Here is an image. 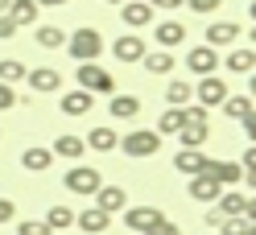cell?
<instances>
[{"mask_svg": "<svg viewBox=\"0 0 256 235\" xmlns=\"http://www.w3.org/2000/svg\"><path fill=\"white\" fill-rule=\"evenodd\" d=\"M66 54H70L74 62H100V54H104L100 29L83 25V29H74V33H66Z\"/></svg>", "mask_w": 256, "mask_h": 235, "instance_id": "1", "label": "cell"}, {"mask_svg": "<svg viewBox=\"0 0 256 235\" xmlns=\"http://www.w3.org/2000/svg\"><path fill=\"white\" fill-rule=\"evenodd\" d=\"M74 83L83 87V91H91V95H116V78H112L100 62H78Z\"/></svg>", "mask_w": 256, "mask_h": 235, "instance_id": "2", "label": "cell"}, {"mask_svg": "<svg viewBox=\"0 0 256 235\" xmlns=\"http://www.w3.org/2000/svg\"><path fill=\"white\" fill-rule=\"evenodd\" d=\"M206 136H211V124H206V107H186V124L178 128L182 149H202Z\"/></svg>", "mask_w": 256, "mask_h": 235, "instance_id": "3", "label": "cell"}, {"mask_svg": "<svg viewBox=\"0 0 256 235\" xmlns=\"http://www.w3.org/2000/svg\"><path fill=\"white\" fill-rule=\"evenodd\" d=\"M124 157H153L157 149H162V136H157L153 128H132L128 136H120V145H116Z\"/></svg>", "mask_w": 256, "mask_h": 235, "instance_id": "4", "label": "cell"}, {"mask_svg": "<svg viewBox=\"0 0 256 235\" xmlns=\"http://www.w3.org/2000/svg\"><path fill=\"white\" fill-rule=\"evenodd\" d=\"M62 186H66L70 194H83V198H91V194L104 186V178H100V169H91V165H74V169H66Z\"/></svg>", "mask_w": 256, "mask_h": 235, "instance_id": "5", "label": "cell"}, {"mask_svg": "<svg viewBox=\"0 0 256 235\" xmlns=\"http://www.w3.org/2000/svg\"><path fill=\"white\" fill-rule=\"evenodd\" d=\"M228 95H232V91H228V83H223L219 74H198V87H194L198 107H219Z\"/></svg>", "mask_w": 256, "mask_h": 235, "instance_id": "6", "label": "cell"}, {"mask_svg": "<svg viewBox=\"0 0 256 235\" xmlns=\"http://www.w3.org/2000/svg\"><path fill=\"white\" fill-rule=\"evenodd\" d=\"M202 174L215 178L219 186H240V178H244V165H240V161H215V157H206Z\"/></svg>", "mask_w": 256, "mask_h": 235, "instance_id": "7", "label": "cell"}, {"mask_svg": "<svg viewBox=\"0 0 256 235\" xmlns=\"http://www.w3.org/2000/svg\"><path fill=\"white\" fill-rule=\"evenodd\" d=\"M74 227L83 231V235H104V231L112 227V215H104L100 207H87V211L74 215Z\"/></svg>", "mask_w": 256, "mask_h": 235, "instance_id": "8", "label": "cell"}, {"mask_svg": "<svg viewBox=\"0 0 256 235\" xmlns=\"http://www.w3.org/2000/svg\"><path fill=\"white\" fill-rule=\"evenodd\" d=\"M95 207H100L104 215H120V211H128V194H124V186H100L95 190Z\"/></svg>", "mask_w": 256, "mask_h": 235, "instance_id": "9", "label": "cell"}, {"mask_svg": "<svg viewBox=\"0 0 256 235\" xmlns=\"http://www.w3.org/2000/svg\"><path fill=\"white\" fill-rule=\"evenodd\" d=\"M215 66H219V54L211 45H194L186 54V70H194V74H215Z\"/></svg>", "mask_w": 256, "mask_h": 235, "instance_id": "10", "label": "cell"}, {"mask_svg": "<svg viewBox=\"0 0 256 235\" xmlns=\"http://www.w3.org/2000/svg\"><path fill=\"white\" fill-rule=\"evenodd\" d=\"M157 219H162V211H157V207H128V211H124V227L145 235V231L157 223Z\"/></svg>", "mask_w": 256, "mask_h": 235, "instance_id": "11", "label": "cell"}, {"mask_svg": "<svg viewBox=\"0 0 256 235\" xmlns=\"http://www.w3.org/2000/svg\"><path fill=\"white\" fill-rule=\"evenodd\" d=\"M112 54H116L120 62H140L149 50H145V41H140L136 33H124V37H116V41H112Z\"/></svg>", "mask_w": 256, "mask_h": 235, "instance_id": "12", "label": "cell"}, {"mask_svg": "<svg viewBox=\"0 0 256 235\" xmlns=\"http://www.w3.org/2000/svg\"><path fill=\"white\" fill-rule=\"evenodd\" d=\"M91 107H95V95H91V91H83V87H74V91L62 95V116H87Z\"/></svg>", "mask_w": 256, "mask_h": 235, "instance_id": "13", "label": "cell"}, {"mask_svg": "<svg viewBox=\"0 0 256 235\" xmlns=\"http://www.w3.org/2000/svg\"><path fill=\"white\" fill-rule=\"evenodd\" d=\"M236 37H240V25L236 21H211V25H206V45H211V50L232 45Z\"/></svg>", "mask_w": 256, "mask_h": 235, "instance_id": "14", "label": "cell"}, {"mask_svg": "<svg viewBox=\"0 0 256 235\" xmlns=\"http://www.w3.org/2000/svg\"><path fill=\"white\" fill-rule=\"evenodd\" d=\"M120 17H124V25L140 29V25H153V8L145 4V0H124V4H120Z\"/></svg>", "mask_w": 256, "mask_h": 235, "instance_id": "15", "label": "cell"}, {"mask_svg": "<svg viewBox=\"0 0 256 235\" xmlns=\"http://www.w3.org/2000/svg\"><path fill=\"white\" fill-rule=\"evenodd\" d=\"M153 37H157L162 50H174V45L186 41V25H182V21H162V25L153 29Z\"/></svg>", "mask_w": 256, "mask_h": 235, "instance_id": "16", "label": "cell"}, {"mask_svg": "<svg viewBox=\"0 0 256 235\" xmlns=\"http://www.w3.org/2000/svg\"><path fill=\"white\" fill-rule=\"evenodd\" d=\"M25 83L46 95V91H58V87H62V74H58L54 66H38V70H29V74H25Z\"/></svg>", "mask_w": 256, "mask_h": 235, "instance_id": "17", "label": "cell"}, {"mask_svg": "<svg viewBox=\"0 0 256 235\" xmlns=\"http://www.w3.org/2000/svg\"><path fill=\"white\" fill-rule=\"evenodd\" d=\"M223 194V186L215 182V178H206V174H194V178H190V198H194V202H215Z\"/></svg>", "mask_w": 256, "mask_h": 235, "instance_id": "18", "label": "cell"}, {"mask_svg": "<svg viewBox=\"0 0 256 235\" xmlns=\"http://www.w3.org/2000/svg\"><path fill=\"white\" fill-rule=\"evenodd\" d=\"M202 165H206V153H198V149H182V153H174V169H178V174H186V178L202 174Z\"/></svg>", "mask_w": 256, "mask_h": 235, "instance_id": "19", "label": "cell"}, {"mask_svg": "<svg viewBox=\"0 0 256 235\" xmlns=\"http://www.w3.org/2000/svg\"><path fill=\"white\" fill-rule=\"evenodd\" d=\"M50 165H54V153L42 149V145H34V149L21 153V169H29V174H46Z\"/></svg>", "mask_w": 256, "mask_h": 235, "instance_id": "20", "label": "cell"}, {"mask_svg": "<svg viewBox=\"0 0 256 235\" xmlns=\"http://www.w3.org/2000/svg\"><path fill=\"white\" fill-rule=\"evenodd\" d=\"M108 112H112V120H136L140 99H136V95H112V99H108Z\"/></svg>", "mask_w": 256, "mask_h": 235, "instance_id": "21", "label": "cell"}, {"mask_svg": "<svg viewBox=\"0 0 256 235\" xmlns=\"http://www.w3.org/2000/svg\"><path fill=\"white\" fill-rule=\"evenodd\" d=\"M186 124V107H166L162 112V120H157V136H178V128Z\"/></svg>", "mask_w": 256, "mask_h": 235, "instance_id": "22", "label": "cell"}, {"mask_svg": "<svg viewBox=\"0 0 256 235\" xmlns=\"http://www.w3.org/2000/svg\"><path fill=\"white\" fill-rule=\"evenodd\" d=\"M83 145H91L95 153H112V149L120 145V136L112 132L108 124H100V128H91V132H87V140H83Z\"/></svg>", "mask_w": 256, "mask_h": 235, "instance_id": "23", "label": "cell"}, {"mask_svg": "<svg viewBox=\"0 0 256 235\" xmlns=\"http://www.w3.org/2000/svg\"><path fill=\"white\" fill-rule=\"evenodd\" d=\"M244 207H248V198L240 194V190H223V194L215 198V211H219L223 219H232V215H244Z\"/></svg>", "mask_w": 256, "mask_h": 235, "instance_id": "24", "label": "cell"}, {"mask_svg": "<svg viewBox=\"0 0 256 235\" xmlns=\"http://www.w3.org/2000/svg\"><path fill=\"white\" fill-rule=\"evenodd\" d=\"M223 62H228L232 74H252L256 70V50H252V45H248V50H232Z\"/></svg>", "mask_w": 256, "mask_h": 235, "instance_id": "25", "label": "cell"}, {"mask_svg": "<svg viewBox=\"0 0 256 235\" xmlns=\"http://www.w3.org/2000/svg\"><path fill=\"white\" fill-rule=\"evenodd\" d=\"M190 99H194V87H190L186 78H174V83L166 87V103L170 107H190Z\"/></svg>", "mask_w": 256, "mask_h": 235, "instance_id": "26", "label": "cell"}, {"mask_svg": "<svg viewBox=\"0 0 256 235\" xmlns=\"http://www.w3.org/2000/svg\"><path fill=\"white\" fill-rule=\"evenodd\" d=\"M50 153H54V157H66V161H74V157H83V153H87V145H83V136H58Z\"/></svg>", "mask_w": 256, "mask_h": 235, "instance_id": "27", "label": "cell"}, {"mask_svg": "<svg viewBox=\"0 0 256 235\" xmlns=\"http://www.w3.org/2000/svg\"><path fill=\"white\" fill-rule=\"evenodd\" d=\"M46 227H50V231H66V227H74V211L62 207V202H54V207L46 211Z\"/></svg>", "mask_w": 256, "mask_h": 235, "instance_id": "28", "label": "cell"}, {"mask_svg": "<svg viewBox=\"0 0 256 235\" xmlns=\"http://www.w3.org/2000/svg\"><path fill=\"white\" fill-rule=\"evenodd\" d=\"M8 17L17 25H34L38 21V0H8Z\"/></svg>", "mask_w": 256, "mask_h": 235, "instance_id": "29", "label": "cell"}, {"mask_svg": "<svg viewBox=\"0 0 256 235\" xmlns=\"http://www.w3.org/2000/svg\"><path fill=\"white\" fill-rule=\"evenodd\" d=\"M174 62H178L174 54H166V50H157V54H145V58H140V66H145L149 74H170V70H174Z\"/></svg>", "mask_w": 256, "mask_h": 235, "instance_id": "30", "label": "cell"}, {"mask_svg": "<svg viewBox=\"0 0 256 235\" xmlns=\"http://www.w3.org/2000/svg\"><path fill=\"white\" fill-rule=\"evenodd\" d=\"M29 70H25V62L21 58H0V83H21V78H25Z\"/></svg>", "mask_w": 256, "mask_h": 235, "instance_id": "31", "label": "cell"}, {"mask_svg": "<svg viewBox=\"0 0 256 235\" xmlns=\"http://www.w3.org/2000/svg\"><path fill=\"white\" fill-rule=\"evenodd\" d=\"M38 45L42 50H62V45H66V33H62L58 25H42L38 29Z\"/></svg>", "mask_w": 256, "mask_h": 235, "instance_id": "32", "label": "cell"}, {"mask_svg": "<svg viewBox=\"0 0 256 235\" xmlns=\"http://www.w3.org/2000/svg\"><path fill=\"white\" fill-rule=\"evenodd\" d=\"M219 107H223V116H232V120H244V116L252 112V99H248V95H228Z\"/></svg>", "mask_w": 256, "mask_h": 235, "instance_id": "33", "label": "cell"}, {"mask_svg": "<svg viewBox=\"0 0 256 235\" xmlns=\"http://www.w3.org/2000/svg\"><path fill=\"white\" fill-rule=\"evenodd\" d=\"M248 227H252V223H248L244 215H232V219H223L215 231H219V235H248Z\"/></svg>", "mask_w": 256, "mask_h": 235, "instance_id": "34", "label": "cell"}, {"mask_svg": "<svg viewBox=\"0 0 256 235\" xmlns=\"http://www.w3.org/2000/svg\"><path fill=\"white\" fill-rule=\"evenodd\" d=\"M17 235H50V227H46V219H25L17 223Z\"/></svg>", "mask_w": 256, "mask_h": 235, "instance_id": "35", "label": "cell"}, {"mask_svg": "<svg viewBox=\"0 0 256 235\" xmlns=\"http://www.w3.org/2000/svg\"><path fill=\"white\" fill-rule=\"evenodd\" d=\"M145 235H182V231H178V223H170V219L162 215V219H157V223H153Z\"/></svg>", "mask_w": 256, "mask_h": 235, "instance_id": "36", "label": "cell"}, {"mask_svg": "<svg viewBox=\"0 0 256 235\" xmlns=\"http://www.w3.org/2000/svg\"><path fill=\"white\" fill-rule=\"evenodd\" d=\"M17 29H21V25L12 21L8 12H0V41H8V37H17Z\"/></svg>", "mask_w": 256, "mask_h": 235, "instance_id": "37", "label": "cell"}, {"mask_svg": "<svg viewBox=\"0 0 256 235\" xmlns=\"http://www.w3.org/2000/svg\"><path fill=\"white\" fill-rule=\"evenodd\" d=\"M8 107H17V91L8 83H0V112H8Z\"/></svg>", "mask_w": 256, "mask_h": 235, "instance_id": "38", "label": "cell"}, {"mask_svg": "<svg viewBox=\"0 0 256 235\" xmlns=\"http://www.w3.org/2000/svg\"><path fill=\"white\" fill-rule=\"evenodd\" d=\"M186 4L194 8V12H215V8L223 4V0H186Z\"/></svg>", "mask_w": 256, "mask_h": 235, "instance_id": "39", "label": "cell"}, {"mask_svg": "<svg viewBox=\"0 0 256 235\" xmlns=\"http://www.w3.org/2000/svg\"><path fill=\"white\" fill-rule=\"evenodd\" d=\"M8 219H17V207L8 198H0V223H8Z\"/></svg>", "mask_w": 256, "mask_h": 235, "instance_id": "40", "label": "cell"}, {"mask_svg": "<svg viewBox=\"0 0 256 235\" xmlns=\"http://www.w3.org/2000/svg\"><path fill=\"white\" fill-rule=\"evenodd\" d=\"M244 132H248V140L256 145V112H248V116H244Z\"/></svg>", "mask_w": 256, "mask_h": 235, "instance_id": "41", "label": "cell"}, {"mask_svg": "<svg viewBox=\"0 0 256 235\" xmlns=\"http://www.w3.org/2000/svg\"><path fill=\"white\" fill-rule=\"evenodd\" d=\"M149 8H178V4H186V0H145Z\"/></svg>", "mask_w": 256, "mask_h": 235, "instance_id": "42", "label": "cell"}, {"mask_svg": "<svg viewBox=\"0 0 256 235\" xmlns=\"http://www.w3.org/2000/svg\"><path fill=\"white\" fill-rule=\"evenodd\" d=\"M244 169H256V145H248V153H244V161H240Z\"/></svg>", "mask_w": 256, "mask_h": 235, "instance_id": "43", "label": "cell"}, {"mask_svg": "<svg viewBox=\"0 0 256 235\" xmlns=\"http://www.w3.org/2000/svg\"><path fill=\"white\" fill-rule=\"evenodd\" d=\"M244 219H248V223H256V198H248V207H244Z\"/></svg>", "mask_w": 256, "mask_h": 235, "instance_id": "44", "label": "cell"}, {"mask_svg": "<svg viewBox=\"0 0 256 235\" xmlns=\"http://www.w3.org/2000/svg\"><path fill=\"white\" fill-rule=\"evenodd\" d=\"M66 0H38V8H62Z\"/></svg>", "mask_w": 256, "mask_h": 235, "instance_id": "45", "label": "cell"}, {"mask_svg": "<svg viewBox=\"0 0 256 235\" xmlns=\"http://www.w3.org/2000/svg\"><path fill=\"white\" fill-rule=\"evenodd\" d=\"M240 182H248L252 190H256V169H244V178H240Z\"/></svg>", "mask_w": 256, "mask_h": 235, "instance_id": "46", "label": "cell"}, {"mask_svg": "<svg viewBox=\"0 0 256 235\" xmlns=\"http://www.w3.org/2000/svg\"><path fill=\"white\" fill-rule=\"evenodd\" d=\"M248 91H252V95H248V99H256V70H252V83H248Z\"/></svg>", "mask_w": 256, "mask_h": 235, "instance_id": "47", "label": "cell"}, {"mask_svg": "<svg viewBox=\"0 0 256 235\" xmlns=\"http://www.w3.org/2000/svg\"><path fill=\"white\" fill-rule=\"evenodd\" d=\"M248 41H252V45H256V21H252V29H248Z\"/></svg>", "mask_w": 256, "mask_h": 235, "instance_id": "48", "label": "cell"}, {"mask_svg": "<svg viewBox=\"0 0 256 235\" xmlns=\"http://www.w3.org/2000/svg\"><path fill=\"white\" fill-rule=\"evenodd\" d=\"M248 12H252V21H256V0H252V4H248Z\"/></svg>", "mask_w": 256, "mask_h": 235, "instance_id": "49", "label": "cell"}, {"mask_svg": "<svg viewBox=\"0 0 256 235\" xmlns=\"http://www.w3.org/2000/svg\"><path fill=\"white\" fill-rule=\"evenodd\" d=\"M0 12H8V0H0Z\"/></svg>", "mask_w": 256, "mask_h": 235, "instance_id": "50", "label": "cell"}, {"mask_svg": "<svg viewBox=\"0 0 256 235\" xmlns=\"http://www.w3.org/2000/svg\"><path fill=\"white\" fill-rule=\"evenodd\" d=\"M104 4H124V0H104Z\"/></svg>", "mask_w": 256, "mask_h": 235, "instance_id": "51", "label": "cell"}, {"mask_svg": "<svg viewBox=\"0 0 256 235\" xmlns=\"http://www.w3.org/2000/svg\"><path fill=\"white\" fill-rule=\"evenodd\" d=\"M248 235H256V223H252V227H248Z\"/></svg>", "mask_w": 256, "mask_h": 235, "instance_id": "52", "label": "cell"}]
</instances>
